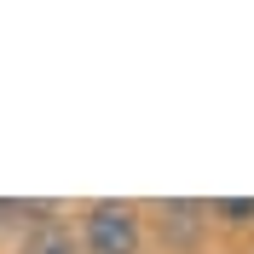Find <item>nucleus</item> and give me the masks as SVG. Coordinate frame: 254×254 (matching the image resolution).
<instances>
[{"label": "nucleus", "mask_w": 254, "mask_h": 254, "mask_svg": "<svg viewBox=\"0 0 254 254\" xmlns=\"http://www.w3.org/2000/svg\"><path fill=\"white\" fill-rule=\"evenodd\" d=\"M81 249L87 254H139V214L133 202H93L81 220Z\"/></svg>", "instance_id": "nucleus-1"}, {"label": "nucleus", "mask_w": 254, "mask_h": 254, "mask_svg": "<svg viewBox=\"0 0 254 254\" xmlns=\"http://www.w3.org/2000/svg\"><path fill=\"white\" fill-rule=\"evenodd\" d=\"M202 225H208V202H162V237L168 243L190 249Z\"/></svg>", "instance_id": "nucleus-2"}, {"label": "nucleus", "mask_w": 254, "mask_h": 254, "mask_svg": "<svg viewBox=\"0 0 254 254\" xmlns=\"http://www.w3.org/2000/svg\"><path fill=\"white\" fill-rule=\"evenodd\" d=\"M17 254H81V243L69 237L64 225H41V231H35V237L23 243V249H17Z\"/></svg>", "instance_id": "nucleus-3"}, {"label": "nucleus", "mask_w": 254, "mask_h": 254, "mask_svg": "<svg viewBox=\"0 0 254 254\" xmlns=\"http://www.w3.org/2000/svg\"><path fill=\"white\" fill-rule=\"evenodd\" d=\"M208 214H214V220H225V225H249V220H254V202H249V196H214V202H208Z\"/></svg>", "instance_id": "nucleus-4"}, {"label": "nucleus", "mask_w": 254, "mask_h": 254, "mask_svg": "<svg viewBox=\"0 0 254 254\" xmlns=\"http://www.w3.org/2000/svg\"><path fill=\"white\" fill-rule=\"evenodd\" d=\"M52 202H0V220H47Z\"/></svg>", "instance_id": "nucleus-5"}]
</instances>
